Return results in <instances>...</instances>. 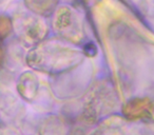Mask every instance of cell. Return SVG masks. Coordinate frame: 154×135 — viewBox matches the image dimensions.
Segmentation results:
<instances>
[{
    "instance_id": "cell-1",
    "label": "cell",
    "mask_w": 154,
    "mask_h": 135,
    "mask_svg": "<svg viewBox=\"0 0 154 135\" xmlns=\"http://www.w3.org/2000/svg\"><path fill=\"white\" fill-rule=\"evenodd\" d=\"M80 59L78 52L55 43H45L37 47L29 55L31 66L43 71H60Z\"/></svg>"
},
{
    "instance_id": "cell-2",
    "label": "cell",
    "mask_w": 154,
    "mask_h": 135,
    "mask_svg": "<svg viewBox=\"0 0 154 135\" xmlns=\"http://www.w3.org/2000/svg\"><path fill=\"white\" fill-rule=\"evenodd\" d=\"M54 29L60 36L72 42H79L84 38L82 20L71 8L58 9L54 19Z\"/></svg>"
},
{
    "instance_id": "cell-3",
    "label": "cell",
    "mask_w": 154,
    "mask_h": 135,
    "mask_svg": "<svg viewBox=\"0 0 154 135\" xmlns=\"http://www.w3.org/2000/svg\"><path fill=\"white\" fill-rule=\"evenodd\" d=\"M18 32L20 37L26 42H37L43 38L47 28L41 20L31 16H23L19 18Z\"/></svg>"
},
{
    "instance_id": "cell-4",
    "label": "cell",
    "mask_w": 154,
    "mask_h": 135,
    "mask_svg": "<svg viewBox=\"0 0 154 135\" xmlns=\"http://www.w3.org/2000/svg\"><path fill=\"white\" fill-rule=\"evenodd\" d=\"M122 113L129 119H152L154 113L153 103L149 98H134L126 103Z\"/></svg>"
},
{
    "instance_id": "cell-5",
    "label": "cell",
    "mask_w": 154,
    "mask_h": 135,
    "mask_svg": "<svg viewBox=\"0 0 154 135\" xmlns=\"http://www.w3.org/2000/svg\"><path fill=\"white\" fill-rule=\"evenodd\" d=\"M38 90V80L30 72L22 74L18 84V91L24 99L32 100Z\"/></svg>"
},
{
    "instance_id": "cell-6",
    "label": "cell",
    "mask_w": 154,
    "mask_h": 135,
    "mask_svg": "<svg viewBox=\"0 0 154 135\" xmlns=\"http://www.w3.org/2000/svg\"><path fill=\"white\" fill-rule=\"evenodd\" d=\"M26 5L39 15H48L57 5L58 0H24Z\"/></svg>"
},
{
    "instance_id": "cell-7",
    "label": "cell",
    "mask_w": 154,
    "mask_h": 135,
    "mask_svg": "<svg viewBox=\"0 0 154 135\" xmlns=\"http://www.w3.org/2000/svg\"><path fill=\"white\" fill-rule=\"evenodd\" d=\"M0 31H1V35L5 38V36L11 33L12 31V22L9 18L7 17H1V20H0Z\"/></svg>"
}]
</instances>
